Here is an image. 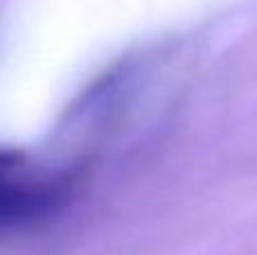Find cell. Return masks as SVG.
<instances>
[{
    "label": "cell",
    "mask_w": 257,
    "mask_h": 255,
    "mask_svg": "<svg viewBox=\"0 0 257 255\" xmlns=\"http://www.w3.org/2000/svg\"><path fill=\"white\" fill-rule=\"evenodd\" d=\"M21 167H0V228L21 226L50 215L68 194L66 181L30 179Z\"/></svg>",
    "instance_id": "1"
}]
</instances>
